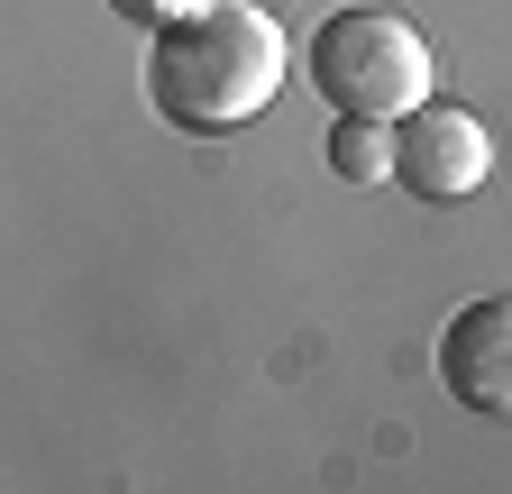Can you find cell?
<instances>
[{
	"label": "cell",
	"instance_id": "5b68a950",
	"mask_svg": "<svg viewBox=\"0 0 512 494\" xmlns=\"http://www.w3.org/2000/svg\"><path fill=\"white\" fill-rule=\"evenodd\" d=\"M330 165H339V183H384V174H394V138H384V119L339 110V129H330Z\"/></svg>",
	"mask_w": 512,
	"mask_h": 494
},
{
	"label": "cell",
	"instance_id": "277c9868",
	"mask_svg": "<svg viewBox=\"0 0 512 494\" xmlns=\"http://www.w3.org/2000/svg\"><path fill=\"white\" fill-rule=\"evenodd\" d=\"M439 385L467 412H485V421L512 412V302L485 293V302H467V312L439 330Z\"/></svg>",
	"mask_w": 512,
	"mask_h": 494
},
{
	"label": "cell",
	"instance_id": "8992f818",
	"mask_svg": "<svg viewBox=\"0 0 512 494\" xmlns=\"http://www.w3.org/2000/svg\"><path fill=\"white\" fill-rule=\"evenodd\" d=\"M119 19H138V28H156V19H174V10H192V0H110Z\"/></svg>",
	"mask_w": 512,
	"mask_h": 494
},
{
	"label": "cell",
	"instance_id": "6da1fadb",
	"mask_svg": "<svg viewBox=\"0 0 512 494\" xmlns=\"http://www.w3.org/2000/svg\"><path fill=\"white\" fill-rule=\"evenodd\" d=\"M293 74V37L266 19V0H192L147 28V101L192 138L247 129Z\"/></svg>",
	"mask_w": 512,
	"mask_h": 494
},
{
	"label": "cell",
	"instance_id": "3957f363",
	"mask_svg": "<svg viewBox=\"0 0 512 494\" xmlns=\"http://www.w3.org/2000/svg\"><path fill=\"white\" fill-rule=\"evenodd\" d=\"M494 174V138H485V119L458 110V101H412L394 119V183H412L421 202H458L476 193V183Z\"/></svg>",
	"mask_w": 512,
	"mask_h": 494
},
{
	"label": "cell",
	"instance_id": "7a4b0ae2",
	"mask_svg": "<svg viewBox=\"0 0 512 494\" xmlns=\"http://www.w3.org/2000/svg\"><path fill=\"white\" fill-rule=\"evenodd\" d=\"M311 92L357 119H403L412 101L439 92V55L403 10H339L311 28Z\"/></svg>",
	"mask_w": 512,
	"mask_h": 494
}]
</instances>
